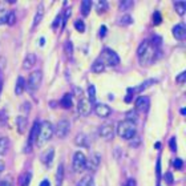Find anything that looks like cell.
<instances>
[{
	"instance_id": "1",
	"label": "cell",
	"mask_w": 186,
	"mask_h": 186,
	"mask_svg": "<svg viewBox=\"0 0 186 186\" xmlns=\"http://www.w3.org/2000/svg\"><path fill=\"white\" fill-rule=\"evenodd\" d=\"M137 126L133 120H124L117 126V134L124 140H132L136 136Z\"/></svg>"
},
{
	"instance_id": "2",
	"label": "cell",
	"mask_w": 186,
	"mask_h": 186,
	"mask_svg": "<svg viewBox=\"0 0 186 186\" xmlns=\"http://www.w3.org/2000/svg\"><path fill=\"white\" fill-rule=\"evenodd\" d=\"M55 133V128L52 126V124L48 122V121H44V122L41 124L40 126V132H39V136H37V140H36V145L40 148V146L45 145L50 138L53 136Z\"/></svg>"
},
{
	"instance_id": "3",
	"label": "cell",
	"mask_w": 186,
	"mask_h": 186,
	"mask_svg": "<svg viewBox=\"0 0 186 186\" xmlns=\"http://www.w3.org/2000/svg\"><path fill=\"white\" fill-rule=\"evenodd\" d=\"M104 65H109V66H116L120 64V57L118 55L114 52V50L109 49V48H105L102 52H101L100 57H98Z\"/></svg>"
},
{
	"instance_id": "4",
	"label": "cell",
	"mask_w": 186,
	"mask_h": 186,
	"mask_svg": "<svg viewBox=\"0 0 186 186\" xmlns=\"http://www.w3.org/2000/svg\"><path fill=\"white\" fill-rule=\"evenodd\" d=\"M41 81H43V73L41 71H33L31 75L28 76V80H27V89L29 92H35L40 88Z\"/></svg>"
},
{
	"instance_id": "5",
	"label": "cell",
	"mask_w": 186,
	"mask_h": 186,
	"mask_svg": "<svg viewBox=\"0 0 186 186\" xmlns=\"http://www.w3.org/2000/svg\"><path fill=\"white\" fill-rule=\"evenodd\" d=\"M156 47L154 45H150L149 44L148 49L144 52L142 55L138 56V60H140V64L142 66H148V65H151V64L154 63L156 60Z\"/></svg>"
},
{
	"instance_id": "6",
	"label": "cell",
	"mask_w": 186,
	"mask_h": 186,
	"mask_svg": "<svg viewBox=\"0 0 186 186\" xmlns=\"http://www.w3.org/2000/svg\"><path fill=\"white\" fill-rule=\"evenodd\" d=\"M73 170L80 173L86 167V157L82 151H76L75 156H73Z\"/></svg>"
},
{
	"instance_id": "7",
	"label": "cell",
	"mask_w": 186,
	"mask_h": 186,
	"mask_svg": "<svg viewBox=\"0 0 186 186\" xmlns=\"http://www.w3.org/2000/svg\"><path fill=\"white\" fill-rule=\"evenodd\" d=\"M69 129H71V122L68 120H65V118H63V120H60L57 122L55 133H56V136L59 138H64L69 133Z\"/></svg>"
},
{
	"instance_id": "8",
	"label": "cell",
	"mask_w": 186,
	"mask_h": 186,
	"mask_svg": "<svg viewBox=\"0 0 186 186\" xmlns=\"http://www.w3.org/2000/svg\"><path fill=\"white\" fill-rule=\"evenodd\" d=\"M77 111H79V114L82 117H86L89 113H91L92 108H91V102L88 101V98L85 97H80L79 98V105H77Z\"/></svg>"
},
{
	"instance_id": "9",
	"label": "cell",
	"mask_w": 186,
	"mask_h": 186,
	"mask_svg": "<svg viewBox=\"0 0 186 186\" xmlns=\"http://www.w3.org/2000/svg\"><path fill=\"white\" fill-rule=\"evenodd\" d=\"M100 137H102L104 140H112L114 136V128L112 124H104L98 130Z\"/></svg>"
},
{
	"instance_id": "10",
	"label": "cell",
	"mask_w": 186,
	"mask_h": 186,
	"mask_svg": "<svg viewBox=\"0 0 186 186\" xmlns=\"http://www.w3.org/2000/svg\"><path fill=\"white\" fill-rule=\"evenodd\" d=\"M111 112H112L111 106L104 104V102H98L95 106V113L97 114L98 117H101V118H106V117L111 114Z\"/></svg>"
},
{
	"instance_id": "11",
	"label": "cell",
	"mask_w": 186,
	"mask_h": 186,
	"mask_svg": "<svg viewBox=\"0 0 186 186\" xmlns=\"http://www.w3.org/2000/svg\"><path fill=\"white\" fill-rule=\"evenodd\" d=\"M40 126L41 124L39 121H35L33 125H32V129H31V134H29V141H28V153L31 150V146L33 145L37 140V136H39V132H40Z\"/></svg>"
},
{
	"instance_id": "12",
	"label": "cell",
	"mask_w": 186,
	"mask_h": 186,
	"mask_svg": "<svg viewBox=\"0 0 186 186\" xmlns=\"http://www.w3.org/2000/svg\"><path fill=\"white\" fill-rule=\"evenodd\" d=\"M150 106V100L146 96H140L136 100V111L138 112H148Z\"/></svg>"
},
{
	"instance_id": "13",
	"label": "cell",
	"mask_w": 186,
	"mask_h": 186,
	"mask_svg": "<svg viewBox=\"0 0 186 186\" xmlns=\"http://www.w3.org/2000/svg\"><path fill=\"white\" fill-rule=\"evenodd\" d=\"M173 35L177 40H183V39L186 37V27L183 23H180V24H177L176 27H174Z\"/></svg>"
},
{
	"instance_id": "14",
	"label": "cell",
	"mask_w": 186,
	"mask_h": 186,
	"mask_svg": "<svg viewBox=\"0 0 186 186\" xmlns=\"http://www.w3.org/2000/svg\"><path fill=\"white\" fill-rule=\"evenodd\" d=\"M44 4L40 3L37 7V11H36L35 13V17H33V23H32V28H36L39 24L41 23V20H43V17H44Z\"/></svg>"
},
{
	"instance_id": "15",
	"label": "cell",
	"mask_w": 186,
	"mask_h": 186,
	"mask_svg": "<svg viewBox=\"0 0 186 186\" xmlns=\"http://www.w3.org/2000/svg\"><path fill=\"white\" fill-rule=\"evenodd\" d=\"M53 157H55V149L49 148L48 150H45L44 153L41 154V161L44 162V165L50 166V165H52V161H53Z\"/></svg>"
},
{
	"instance_id": "16",
	"label": "cell",
	"mask_w": 186,
	"mask_h": 186,
	"mask_svg": "<svg viewBox=\"0 0 186 186\" xmlns=\"http://www.w3.org/2000/svg\"><path fill=\"white\" fill-rule=\"evenodd\" d=\"M36 55L35 53H28L24 57V61H23V68L24 69H31L36 65Z\"/></svg>"
},
{
	"instance_id": "17",
	"label": "cell",
	"mask_w": 186,
	"mask_h": 186,
	"mask_svg": "<svg viewBox=\"0 0 186 186\" xmlns=\"http://www.w3.org/2000/svg\"><path fill=\"white\" fill-rule=\"evenodd\" d=\"M16 128H17V130H19V133H25V130H27V125H28V120H27V117L24 116H17L16 117Z\"/></svg>"
},
{
	"instance_id": "18",
	"label": "cell",
	"mask_w": 186,
	"mask_h": 186,
	"mask_svg": "<svg viewBox=\"0 0 186 186\" xmlns=\"http://www.w3.org/2000/svg\"><path fill=\"white\" fill-rule=\"evenodd\" d=\"M10 150V140L7 137H1L0 138V156H4Z\"/></svg>"
},
{
	"instance_id": "19",
	"label": "cell",
	"mask_w": 186,
	"mask_h": 186,
	"mask_svg": "<svg viewBox=\"0 0 186 186\" xmlns=\"http://www.w3.org/2000/svg\"><path fill=\"white\" fill-rule=\"evenodd\" d=\"M25 89V80L23 76H19L17 77V81H16V85H15V93L16 95H21Z\"/></svg>"
},
{
	"instance_id": "20",
	"label": "cell",
	"mask_w": 186,
	"mask_h": 186,
	"mask_svg": "<svg viewBox=\"0 0 186 186\" xmlns=\"http://www.w3.org/2000/svg\"><path fill=\"white\" fill-rule=\"evenodd\" d=\"M72 95H69V93H65V95L63 96V98L60 100V105L63 108H65V109H71L72 108Z\"/></svg>"
},
{
	"instance_id": "21",
	"label": "cell",
	"mask_w": 186,
	"mask_h": 186,
	"mask_svg": "<svg viewBox=\"0 0 186 186\" xmlns=\"http://www.w3.org/2000/svg\"><path fill=\"white\" fill-rule=\"evenodd\" d=\"M98 165H100V157H98V154H96V153H93L91 157V160L89 161H86V166L89 167V169H97Z\"/></svg>"
},
{
	"instance_id": "22",
	"label": "cell",
	"mask_w": 186,
	"mask_h": 186,
	"mask_svg": "<svg viewBox=\"0 0 186 186\" xmlns=\"http://www.w3.org/2000/svg\"><path fill=\"white\" fill-rule=\"evenodd\" d=\"M77 186H95V180H93V177L91 174H88V176L82 177L81 180L77 182Z\"/></svg>"
},
{
	"instance_id": "23",
	"label": "cell",
	"mask_w": 186,
	"mask_h": 186,
	"mask_svg": "<svg viewBox=\"0 0 186 186\" xmlns=\"http://www.w3.org/2000/svg\"><path fill=\"white\" fill-rule=\"evenodd\" d=\"M104 69H105V65L102 64V61H101L100 59H97L91 66V71L93 73H101V72H104Z\"/></svg>"
},
{
	"instance_id": "24",
	"label": "cell",
	"mask_w": 186,
	"mask_h": 186,
	"mask_svg": "<svg viewBox=\"0 0 186 186\" xmlns=\"http://www.w3.org/2000/svg\"><path fill=\"white\" fill-rule=\"evenodd\" d=\"M92 3L91 0H82L81 1V13L82 16H88L89 12H91V8H92Z\"/></svg>"
},
{
	"instance_id": "25",
	"label": "cell",
	"mask_w": 186,
	"mask_h": 186,
	"mask_svg": "<svg viewBox=\"0 0 186 186\" xmlns=\"http://www.w3.org/2000/svg\"><path fill=\"white\" fill-rule=\"evenodd\" d=\"M117 24L118 25H130V24H133V17L130 15H128V13H124L120 19L117 20Z\"/></svg>"
},
{
	"instance_id": "26",
	"label": "cell",
	"mask_w": 186,
	"mask_h": 186,
	"mask_svg": "<svg viewBox=\"0 0 186 186\" xmlns=\"http://www.w3.org/2000/svg\"><path fill=\"white\" fill-rule=\"evenodd\" d=\"M174 8H176L177 13L180 16L185 15V11H186V1L181 0V1H174Z\"/></svg>"
},
{
	"instance_id": "27",
	"label": "cell",
	"mask_w": 186,
	"mask_h": 186,
	"mask_svg": "<svg viewBox=\"0 0 186 186\" xmlns=\"http://www.w3.org/2000/svg\"><path fill=\"white\" fill-rule=\"evenodd\" d=\"M64 180V165L60 164L57 167V174H56V186H61Z\"/></svg>"
},
{
	"instance_id": "28",
	"label": "cell",
	"mask_w": 186,
	"mask_h": 186,
	"mask_svg": "<svg viewBox=\"0 0 186 186\" xmlns=\"http://www.w3.org/2000/svg\"><path fill=\"white\" fill-rule=\"evenodd\" d=\"M88 140H86V136L85 134H77L75 138V144L76 145H79V146H88Z\"/></svg>"
},
{
	"instance_id": "29",
	"label": "cell",
	"mask_w": 186,
	"mask_h": 186,
	"mask_svg": "<svg viewBox=\"0 0 186 186\" xmlns=\"http://www.w3.org/2000/svg\"><path fill=\"white\" fill-rule=\"evenodd\" d=\"M108 1H105V0H102V1H96V11H97L98 13H104L105 11L108 10Z\"/></svg>"
},
{
	"instance_id": "30",
	"label": "cell",
	"mask_w": 186,
	"mask_h": 186,
	"mask_svg": "<svg viewBox=\"0 0 186 186\" xmlns=\"http://www.w3.org/2000/svg\"><path fill=\"white\" fill-rule=\"evenodd\" d=\"M88 95H89V98H88V101L89 102H95L96 101V88H95V85H89L88 86Z\"/></svg>"
},
{
	"instance_id": "31",
	"label": "cell",
	"mask_w": 186,
	"mask_h": 186,
	"mask_svg": "<svg viewBox=\"0 0 186 186\" xmlns=\"http://www.w3.org/2000/svg\"><path fill=\"white\" fill-rule=\"evenodd\" d=\"M130 7H133V1H132V0H124V1H120V4H118V8H120L121 11L129 10Z\"/></svg>"
},
{
	"instance_id": "32",
	"label": "cell",
	"mask_w": 186,
	"mask_h": 186,
	"mask_svg": "<svg viewBox=\"0 0 186 186\" xmlns=\"http://www.w3.org/2000/svg\"><path fill=\"white\" fill-rule=\"evenodd\" d=\"M148 47H149V40H144L140 44V47H138V49H137V53H138V56L140 55H142L144 52H145L146 49H148Z\"/></svg>"
},
{
	"instance_id": "33",
	"label": "cell",
	"mask_w": 186,
	"mask_h": 186,
	"mask_svg": "<svg viewBox=\"0 0 186 186\" xmlns=\"http://www.w3.org/2000/svg\"><path fill=\"white\" fill-rule=\"evenodd\" d=\"M156 82V80H148V81H145L144 84H141V85H138L136 89H134V92H141V91H144V89H146L149 85H151V84H154Z\"/></svg>"
},
{
	"instance_id": "34",
	"label": "cell",
	"mask_w": 186,
	"mask_h": 186,
	"mask_svg": "<svg viewBox=\"0 0 186 186\" xmlns=\"http://www.w3.org/2000/svg\"><path fill=\"white\" fill-rule=\"evenodd\" d=\"M8 13H10V11H1L0 12V25L8 23Z\"/></svg>"
},
{
	"instance_id": "35",
	"label": "cell",
	"mask_w": 186,
	"mask_h": 186,
	"mask_svg": "<svg viewBox=\"0 0 186 186\" xmlns=\"http://www.w3.org/2000/svg\"><path fill=\"white\" fill-rule=\"evenodd\" d=\"M75 28L77 29V31L79 32H84L85 31V24H84V21H82V20H76L75 21Z\"/></svg>"
},
{
	"instance_id": "36",
	"label": "cell",
	"mask_w": 186,
	"mask_h": 186,
	"mask_svg": "<svg viewBox=\"0 0 186 186\" xmlns=\"http://www.w3.org/2000/svg\"><path fill=\"white\" fill-rule=\"evenodd\" d=\"M29 182H31V173H25L21 177V186H29Z\"/></svg>"
},
{
	"instance_id": "37",
	"label": "cell",
	"mask_w": 186,
	"mask_h": 186,
	"mask_svg": "<svg viewBox=\"0 0 186 186\" xmlns=\"http://www.w3.org/2000/svg\"><path fill=\"white\" fill-rule=\"evenodd\" d=\"M71 12H72V10H71V7L69 8H66L65 10V12H64V17H63V24H61V27H65V24H66V21H68V19L71 17Z\"/></svg>"
},
{
	"instance_id": "38",
	"label": "cell",
	"mask_w": 186,
	"mask_h": 186,
	"mask_svg": "<svg viewBox=\"0 0 186 186\" xmlns=\"http://www.w3.org/2000/svg\"><path fill=\"white\" fill-rule=\"evenodd\" d=\"M65 53H66V56H69V57L73 55V47H72L71 41H66L65 43Z\"/></svg>"
},
{
	"instance_id": "39",
	"label": "cell",
	"mask_w": 186,
	"mask_h": 186,
	"mask_svg": "<svg viewBox=\"0 0 186 186\" xmlns=\"http://www.w3.org/2000/svg\"><path fill=\"white\" fill-rule=\"evenodd\" d=\"M15 21H16V13L13 12V11H10V13H8V23H7V24L13 25Z\"/></svg>"
},
{
	"instance_id": "40",
	"label": "cell",
	"mask_w": 186,
	"mask_h": 186,
	"mask_svg": "<svg viewBox=\"0 0 186 186\" xmlns=\"http://www.w3.org/2000/svg\"><path fill=\"white\" fill-rule=\"evenodd\" d=\"M7 122V113L6 111H1L0 112V125H4Z\"/></svg>"
},
{
	"instance_id": "41",
	"label": "cell",
	"mask_w": 186,
	"mask_h": 186,
	"mask_svg": "<svg viewBox=\"0 0 186 186\" xmlns=\"http://www.w3.org/2000/svg\"><path fill=\"white\" fill-rule=\"evenodd\" d=\"M153 21H154L156 25L160 24V23H161V13H160V12H156L154 16H153Z\"/></svg>"
},
{
	"instance_id": "42",
	"label": "cell",
	"mask_w": 186,
	"mask_h": 186,
	"mask_svg": "<svg viewBox=\"0 0 186 186\" xmlns=\"http://www.w3.org/2000/svg\"><path fill=\"white\" fill-rule=\"evenodd\" d=\"M165 180H166V182L169 183V185H171V183H173V174L169 173V171L165 173Z\"/></svg>"
},
{
	"instance_id": "43",
	"label": "cell",
	"mask_w": 186,
	"mask_h": 186,
	"mask_svg": "<svg viewBox=\"0 0 186 186\" xmlns=\"http://www.w3.org/2000/svg\"><path fill=\"white\" fill-rule=\"evenodd\" d=\"M20 109H21L23 112H27V113H28L29 109H31V104H29V102H24V104L20 106Z\"/></svg>"
},
{
	"instance_id": "44",
	"label": "cell",
	"mask_w": 186,
	"mask_h": 186,
	"mask_svg": "<svg viewBox=\"0 0 186 186\" xmlns=\"http://www.w3.org/2000/svg\"><path fill=\"white\" fill-rule=\"evenodd\" d=\"M185 76H186V72L183 71L182 73H180V75L177 76V79H176L177 82H183V81H185Z\"/></svg>"
},
{
	"instance_id": "45",
	"label": "cell",
	"mask_w": 186,
	"mask_h": 186,
	"mask_svg": "<svg viewBox=\"0 0 186 186\" xmlns=\"http://www.w3.org/2000/svg\"><path fill=\"white\" fill-rule=\"evenodd\" d=\"M173 165H174V167H176V169H181V167H182V160L177 158L176 161L173 162Z\"/></svg>"
},
{
	"instance_id": "46",
	"label": "cell",
	"mask_w": 186,
	"mask_h": 186,
	"mask_svg": "<svg viewBox=\"0 0 186 186\" xmlns=\"http://www.w3.org/2000/svg\"><path fill=\"white\" fill-rule=\"evenodd\" d=\"M170 149L173 151L177 150V144H176V137H173V138H170Z\"/></svg>"
},
{
	"instance_id": "47",
	"label": "cell",
	"mask_w": 186,
	"mask_h": 186,
	"mask_svg": "<svg viewBox=\"0 0 186 186\" xmlns=\"http://www.w3.org/2000/svg\"><path fill=\"white\" fill-rule=\"evenodd\" d=\"M124 186H136V180L129 178V180H128L125 183H124Z\"/></svg>"
},
{
	"instance_id": "48",
	"label": "cell",
	"mask_w": 186,
	"mask_h": 186,
	"mask_svg": "<svg viewBox=\"0 0 186 186\" xmlns=\"http://www.w3.org/2000/svg\"><path fill=\"white\" fill-rule=\"evenodd\" d=\"M105 32H106V28H105L104 25H102V27L100 28V37H104V36H105Z\"/></svg>"
},
{
	"instance_id": "49",
	"label": "cell",
	"mask_w": 186,
	"mask_h": 186,
	"mask_svg": "<svg viewBox=\"0 0 186 186\" xmlns=\"http://www.w3.org/2000/svg\"><path fill=\"white\" fill-rule=\"evenodd\" d=\"M0 186H12V183L8 182V181H1V182H0Z\"/></svg>"
},
{
	"instance_id": "50",
	"label": "cell",
	"mask_w": 186,
	"mask_h": 186,
	"mask_svg": "<svg viewBox=\"0 0 186 186\" xmlns=\"http://www.w3.org/2000/svg\"><path fill=\"white\" fill-rule=\"evenodd\" d=\"M40 186H50V182H49L48 180H44L43 182L40 183Z\"/></svg>"
},
{
	"instance_id": "51",
	"label": "cell",
	"mask_w": 186,
	"mask_h": 186,
	"mask_svg": "<svg viewBox=\"0 0 186 186\" xmlns=\"http://www.w3.org/2000/svg\"><path fill=\"white\" fill-rule=\"evenodd\" d=\"M57 23H60V16H57V17H56V20H55V21H53V25H52L53 28H56V27H57Z\"/></svg>"
},
{
	"instance_id": "52",
	"label": "cell",
	"mask_w": 186,
	"mask_h": 186,
	"mask_svg": "<svg viewBox=\"0 0 186 186\" xmlns=\"http://www.w3.org/2000/svg\"><path fill=\"white\" fill-rule=\"evenodd\" d=\"M1 88H3V77H1V73H0V93H1Z\"/></svg>"
}]
</instances>
